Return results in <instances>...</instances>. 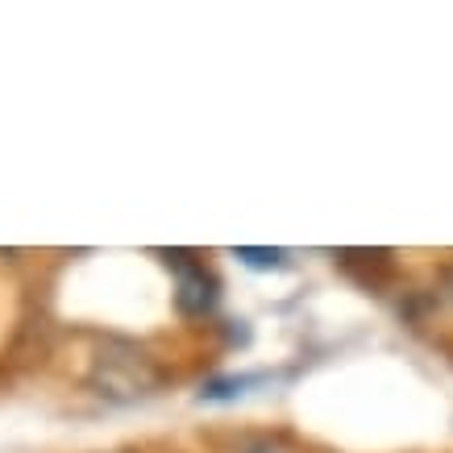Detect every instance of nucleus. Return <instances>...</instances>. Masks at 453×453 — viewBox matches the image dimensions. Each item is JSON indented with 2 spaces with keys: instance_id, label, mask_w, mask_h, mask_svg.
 I'll return each instance as SVG.
<instances>
[{
  "instance_id": "39448f33",
  "label": "nucleus",
  "mask_w": 453,
  "mask_h": 453,
  "mask_svg": "<svg viewBox=\"0 0 453 453\" xmlns=\"http://www.w3.org/2000/svg\"><path fill=\"white\" fill-rule=\"evenodd\" d=\"M246 453H288L283 445H275V441H258V445H250Z\"/></svg>"
},
{
  "instance_id": "20e7f679",
  "label": "nucleus",
  "mask_w": 453,
  "mask_h": 453,
  "mask_svg": "<svg viewBox=\"0 0 453 453\" xmlns=\"http://www.w3.org/2000/svg\"><path fill=\"white\" fill-rule=\"evenodd\" d=\"M234 258H242L246 266H254V271H283V266H291V254H288V250H254V246H242V250H234Z\"/></svg>"
},
{
  "instance_id": "f257e3e1",
  "label": "nucleus",
  "mask_w": 453,
  "mask_h": 453,
  "mask_svg": "<svg viewBox=\"0 0 453 453\" xmlns=\"http://www.w3.org/2000/svg\"><path fill=\"white\" fill-rule=\"evenodd\" d=\"M92 383L100 387V395H104V399L134 403V399L150 395L154 387H158V371L150 366V357L134 354V349H121V354H104V357H100Z\"/></svg>"
},
{
  "instance_id": "f03ea898",
  "label": "nucleus",
  "mask_w": 453,
  "mask_h": 453,
  "mask_svg": "<svg viewBox=\"0 0 453 453\" xmlns=\"http://www.w3.org/2000/svg\"><path fill=\"white\" fill-rule=\"evenodd\" d=\"M171 266H175V279H179V312L188 316H200L217 303V279L208 271L204 262H196L192 254H171Z\"/></svg>"
},
{
  "instance_id": "7ed1b4c3",
  "label": "nucleus",
  "mask_w": 453,
  "mask_h": 453,
  "mask_svg": "<svg viewBox=\"0 0 453 453\" xmlns=\"http://www.w3.org/2000/svg\"><path fill=\"white\" fill-rule=\"evenodd\" d=\"M262 383H271V374H237V379H212V383L200 391V399H208V403H225V399L250 395V387H262Z\"/></svg>"
}]
</instances>
